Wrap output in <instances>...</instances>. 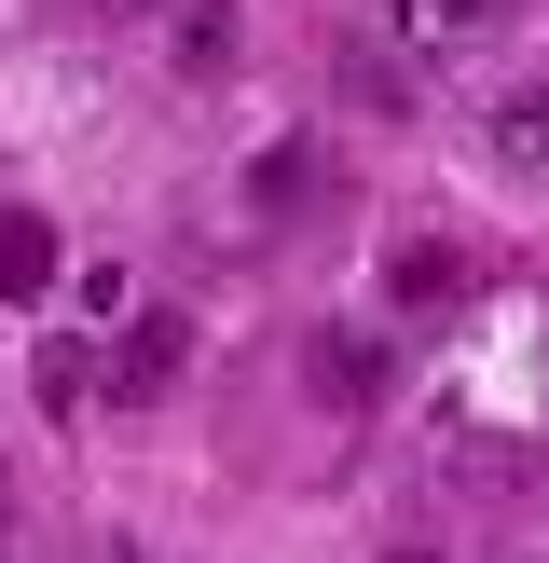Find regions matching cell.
<instances>
[{
  "label": "cell",
  "instance_id": "5",
  "mask_svg": "<svg viewBox=\"0 0 549 563\" xmlns=\"http://www.w3.org/2000/svg\"><path fill=\"white\" fill-rule=\"evenodd\" d=\"M316 179H329V152H316V137H274V152L247 165V207H261V220H289V207H302Z\"/></svg>",
  "mask_w": 549,
  "mask_h": 563
},
{
  "label": "cell",
  "instance_id": "3",
  "mask_svg": "<svg viewBox=\"0 0 549 563\" xmlns=\"http://www.w3.org/2000/svg\"><path fill=\"white\" fill-rule=\"evenodd\" d=\"M384 14H399V27H412V42H426V55H439V42H508V27H522V14H536V0H384Z\"/></svg>",
  "mask_w": 549,
  "mask_h": 563
},
{
  "label": "cell",
  "instance_id": "6",
  "mask_svg": "<svg viewBox=\"0 0 549 563\" xmlns=\"http://www.w3.org/2000/svg\"><path fill=\"white\" fill-rule=\"evenodd\" d=\"M384 289H399V302H453V289H467V247H453V234H439V247H426V234L384 247Z\"/></svg>",
  "mask_w": 549,
  "mask_h": 563
},
{
  "label": "cell",
  "instance_id": "1",
  "mask_svg": "<svg viewBox=\"0 0 549 563\" xmlns=\"http://www.w3.org/2000/svg\"><path fill=\"white\" fill-rule=\"evenodd\" d=\"M179 372H192V317H179V302H137V317L110 330V357H97V399L110 412H152V399H179Z\"/></svg>",
  "mask_w": 549,
  "mask_h": 563
},
{
  "label": "cell",
  "instance_id": "9",
  "mask_svg": "<svg viewBox=\"0 0 549 563\" xmlns=\"http://www.w3.org/2000/svg\"><path fill=\"white\" fill-rule=\"evenodd\" d=\"M82 317L124 330V317H137V275H124V262H97V275H82Z\"/></svg>",
  "mask_w": 549,
  "mask_h": 563
},
{
  "label": "cell",
  "instance_id": "11",
  "mask_svg": "<svg viewBox=\"0 0 549 563\" xmlns=\"http://www.w3.org/2000/svg\"><path fill=\"white\" fill-rule=\"evenodd\" d=\"M384 563H439V550H384Z\"/></svg>",
  "mask_w": 549,
  "mask_h": 563
},
{
  "label": "cell",
  "instance_id": "2",
  "mask_svg": "<svg viewBox=\"0 0 549 563\" xmlns=\"http://www.w3.org/2000/svg\"><path fill=\"white\" fill-rule=\"evenodd\" d=\"M302 385H316L329 412H371L384 399V344L371 330H302Z\"/></svg>",
  "mask_w": 549,
  "mask_h": 563
},
{
  "label": "cell",
  "instance_id": "8",
  "mask_svg": "<svg viewBox=\"0 0 549 563\" xmlns=\"http://www.w3.org/2000/svg\"><path fill=\"white\" fill-rule=\"evenodd\" d=\"M179 69H192V82L234 69V0H179Z\"/></svg>",
  "mask_w": 549,
  "mask_h": 563
},
{
  "label": "cell",
  "instance_id": "7",
  "mask_svg": "<svg viewBox=\"0 0 549 563\" xmlns=\"http://www.w3.org/2000/svg\"><path fill=\"white\" fill-rule=\"evenodd\" d=\"M494 152H508L522 179H549V82H508V97H494Z\"/></svg>",
  "mask_w": 549,
  "mask_h": 563
},
{
  "label": "cell",
  "instance_id": "4",
  "mask_svg": "<svg viewBox=\"0 0 549 563\" xmlns=\"http://www.w3.org/2000/svg\"><path fill=\"white\" fill-rule=\"evenodd\" d=\"M42 289H55V220L0 207V302H42Z\"/></svg>",
  "mask_w": 549,
  "mask_h": 563
},
{
  "label": "cell",
  "instance_id": "10",
  "mask_svg": "<svg viewBox=\"0 0 549 563\" xmlns=\"http://www.w3.org/2000/svg\"><path fill=\"white\" fill-rule=\"evenodd\" d=\"M110 14H179V0H110Z\"/></svg>",
  "mask_w": 549,
  "mask_h": 563
}]
</instances>
